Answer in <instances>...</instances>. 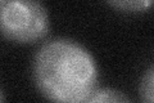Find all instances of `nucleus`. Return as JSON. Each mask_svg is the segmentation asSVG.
<instances>
[{
	"label": "nucleus",
	"mask_w": 154,
	"mask_h": 103,
	"mask_svg": "<svg viewBox=\"0 0 154 103\" xmlns=\"http://www.w3.org/2000/svg\"><path fill=\"white\" fill-rule=\"evenodd\" d=\"M3 101H5V97H4V93L0 89V102H3Z\"/></svg>",
	"instance_id": "nucleus-6"
},
{
	"label": "nucleus",
	"mask_w": 154,
	"mask_h": 103,
	"mask_svg": "<svg viewBox=\"0 0 154 103\" xmlns=\"http://www.w3.org/2000/svg\"><path fill=\"white\" fill-rule=\"evenodd\" d=\"M33 79L49 101L81 103L98 86V68L93 56L71 39H53L37 50Z\"/></svg>",
	"instance_id": "nucleus-1"
},
{
	"label": "nucleus",
	"mask_w": 154,
	"mask_h": 103,
	"mask_svg": "<svg viewBox=\"0 0 154 103\" xmlns=\"http://www.w3.org/2000/svg\"><path fill=\"white\" fill-rule=\"evenodd\" d=\"M140 95L141 101L146 103H153L154 101V72L153 67L148 70V72L144 75L141 85H140Z\"/></svg>",
	"instance_id": "nucleus-5"
},
{
	"label": "nucleus",
	"mask_w": 154,
	"mask_h": 103,
	"mask_svg": "<svg viewBox=\"0 0 154 103\" xmlns=\"http://www.w3.org/2000/svg\"><path fill=\"white\" fill-rule=\"evenodd\" d=\"M113 8L127 13L145 12L152 7L153 0H108Z\"/></svg>",
	"instance_id": "nucleus-4"
},
{
	"label": "nucleus",
	"mask_w": 154,
	"mask_h": 103,
	"mask_svg": "<svg viewBox=\"0 0 154 103\" xmlns=\"http://www.w3.org/2000/svg\"><path fill=\"white\" fill-rule=\"evenodd\" d=\"M85 102L89 103H105V102H112V103H122V102H131V99L123 93L118 90H113L109 88H103V89H96L88 97Z\"/></svg>",
	"instance_id": "nucleus-3"
},
{
	"label": "nucleus",
	"mask_w": 154,
	"mask_h": 103,
	"mask_svg": "<svg viewBox=\"0 0 154 103\" xmlns=\"http://www.w3.org/2000/svg\"><path fill=\"white\" fill-rule=\"evenodd\" d=\"M49 28L41 0H0V31L8 40L35 44L48 35Z\"/></svg>",
	"instance_id": "nucleus-2"
}]
</instances>
